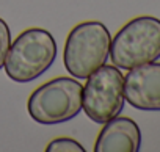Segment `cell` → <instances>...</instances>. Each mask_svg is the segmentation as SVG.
Listing matches in <instances>:
<instances>
[{
  "mask_svg": "<svg viewBox=\"0 0 160 152\" xmlns=\"http://www.w3.org/2000/svg\"><path fill=\"white\" fill-rule=\"evenodd\" d=\"M141 147V132L130 118H113L101 130L94 152H138Z\"/></svg>",
  "mask_w": 160,
  "mask_h": 152,
  "instance_id": "7",
  "label": "cell"
},
{
  "mask_svg": "<svg viewBox=\"0 0 160 152\" xmlns=\"http://www.w3.org/2000/svg\"><path fill=\"white\" fill-rule=\"evenodd\" d=\"M124 75L119 67L104 64L87 77L82 108L91 121L105 124L116 118L124 108Z\"/></svg>",
  "mask_w": 160,
  "mask_h": 152,
  "instance_id": "5",
  "label": "cell"
},
{
  "mask_svg": "<svg viewBox=\"0 0 160 152\" xmlns=\"http://www.w3.org/2000/svg\"><path fill=\"white\" fill-rule=\"evenodd\" d=\"M112 36L108 28L98 21L77 24L68 35L63 63L74 79H87L108 60Z\"/></svg>",
  "mask_w": 160,
  "mask_h": 152,
  "instance_id": "2",
  "label": "cell"
},
{
  "mask_svg": "<svg viewBox=\"0 0 160 152\" xmlns=\"http://www.w3.org/2000/svg\"><path fill=\"white\" fill-rule=\"evenodd\" d=\"M83 85L71 77H57L38 86L28 97L27 110L33 121L50 125L75 118L82 110Z\"/></svg>",
  "mask_w": 160,
  "mask_h": 152,
  "instance_id": "4",
  "label": "cell"
},
{
  "mask_svg": "<svg viewBox=\"0 0 160 152\" xmlns=\"http://www.w3.org/2000/svg\"><path fill=\"white\" fill-rule=\"evenodd\" d=\"M46 150L47 152H85V147L74 138L60 136L52 140L47 144Z\"/></svg>",
  "mask_w": 160,
  "mask_h": 152,
  "instance_id": "8",
  "label": "cell"
},
{
  "mask_svg": "<svg viewBox=\"0 0 160 152\" xmlns=\"http://www.w3.org/2000/svg\"><path fill=\"white\" fill-rule=\"evenodd\" d=\"M10 46H11V36H10L8 24L0 17V69L5 64V58L10 50Z\"/></svg>",
  "mask_w": 160,
  "mask_h": 152,
  "instance_id": "9",
  "label": "cell"
},
{
  "mask_svg": "<svg viewBox=\"0 0 160 152\" xmlns=\"http://www.w3.org/2000/svg\"><path fill=\"white\" fill-rule=\"evenodd\" d=\"M57 42L44 28H27L14 42L5 58V72L18 83H28L42 75L57 58Z\"/></svg>",
  "mask_w": 160,
  "mask_h": 152,
  "instance_id": "1",
  "label": "cell"
},
{
  "mask_svg": "<svg viewBox=\"0 0 160 152\" xmlns=\"http://www.w3.org/2000/svg\"><path fill=\"white\" fill-rule=\"evenodd\" d=\"M124 97L137 110L160 111V63L129 69L124 77Z\"/></svg>",
  "mask_w": 160,
  "mask_h": 152,
  "instance_id": "6",
  "label": "cell"
},
{
  "mask_svg": "<svg viewBox=\"0 0 160 152\" xmlns=\"http://www.w3.org/2000/svg\"><path fill=\"white\" fill-rule=\"evenodd\" d=\"M112 63L119 69H132L160 58V19L140 16L129 21L110 42Z\"/></svg>",
  "mask_w": 160,
  "mask_h": 152,
  "instance_id": "3",
  "label": "cell"
}]
</instances>
